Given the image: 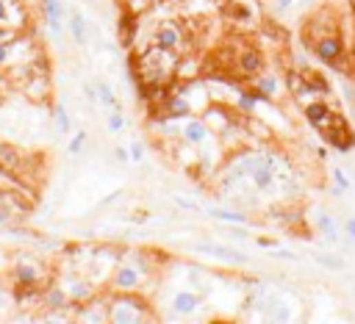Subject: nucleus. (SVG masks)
Returning <instances> with one entry per match:
<instances>
[{"mask_svg": "<svg viewBox=\"0 0 355 324\" xmlns=\"http://www.w3.org/2000/svg\"><path fill=\"white\" fill-rule=\"evenodd\" d=\"M12 277L23 291H42L50 283V269L34 252H17L12 258Z\"/></svg>", "mask_w": 355, "mask_h": 324, "instance_id": "f03ea898", "label": "nucleus"}, {"mask_svg": "<svg viewBox=\"0 0 355 324\" xmlns=\"http://www.w3.org/2000/svg\"><path fill=\"white\" fill-rule=\"evenodd\" d=\"M161 3H172V6H183L186 0H161Z\"/></svg>", "mask_w": 355, "mask_h": 324, "instance_id": "e433bc0d", "label": "nucleus"}, {"mask_svg": "<svg viewBox=\"0 0 355 324\" xmlns=\"http://www.w3.org/2000/svg\"><path fill=\"white\" fill-rule=\"evenodd\" d=\"M253 84L269 97V100H275L280 92H283V84H280V78L277 75H272V73H258L255 78H253Z\"/></svg>", "mask_w": 355, "mask_h": 324, "instance_id": "412c9836", "label": "nucleus"}, {"mask_svg": "<svg viewBox=\"0 0 355 324\" xmlns=\"http://www.w3.org/2000/svg\"><path fill=\"white\" fill-rule=\"evenodd\" d=\"M28 23H31V9L25 6V0H0V25L28 31Z\"/></svg>", "mask_w": 355, "mask_h": 324, "instance_id": "6e6552de", "label": "nucleus"}, {"mask_svg": "<svg viewBox=\"0 0 355 324\" xmlns=\"http://www.w3.org/2000/svg\"><path fill=\"white\" fill-rule=\"evenodd\" d=\"M106 131H108L111 136H117V134L125 131V114H122L119 108H111V111H108V116H106Z\"/></svg>", "mask_w": 355, "mask_h": 324, "instance_id": "a878e982", "label": "nucleus"}, {"mask_svg": "<svg viewBox=\"0 0 355 324\" xmlns=\"http://www.w3.org/2000/svg\"><path fill=\"white\" fill-rule=\"evenodd\" d=\"M31 214V200L25 197V188L0 186V227L20 225Z\"/></svg>", "mask_w": 355, "mask_h": 324, "instance_id": "20e7f679", "label": "nucleus"}, {"mask_svg": "<svg viewBox=\"0 0 355 324\" xmlns=\"http://www.w3.org/2000/svg\"><path fill=\"white\" fill-rule=\"evenodd\" d=\"M311 261L319 264V266H325V269H330V272H344V269H347V261H344V258L328 255V252H311Z\"/></svg>", "mask_w": 355, "mask_h": 324, "instance_id": "5701e85b", "label": "nucleus"}, {"mask_svg": "<svg viewBox=\"0 0 355 324\" xmlns=\"http://www.w3.org/2000/svg\"><path fill=\"white\" fill-rule=\"evenodd\" d=\"M84 95H87L89 103H98V84H87L84 86Z\"/></svg>", "mask_w": 355, "mask_h": 324, "instance_id": "473e14b6", "label": "nucleus"}, {"mask_svg": "<svg viewBox=\"0 0 355 324\" xmlns=\"http://www.w3.org/2000/svg\"><path fill=\"white\" fill-rule=\"evenodd\" d=\"M0 166H3V169H12V172H20V169L25 166V155H23L14 145L0 142Z\"/></svg>", "mask_w": 355, "mask_h": 324, "instance_id": "a211bd4d", "label": "nucleus"}, {"mask_svg": "<svg viewBox=\"0 0 355 324\" xmlns=\"http://www.w3.org/2000/svg\"><path fill=\"white\" fill-rule=\"evenodd\" d=\"M295 6H297V0H272V9H275V14H277V17L289 14Z\"/></svg>", "mask_w": 355, "mask_h": 324, "instance_id": "cd10ccee", "label": "nucleus"}, {"mask_svg": "<svg viewBox=\"0 0 355 324\" xmlns=\"http://www.w3.org/2000/svg\"><path fill=\"white\" fill-rule=\"evenodd\" d=\"M42 17H45V25H47L50 36L56 42H61V36H64V17H67L64 3H61V0H42Z\"/></svg>", "mask_w": 355, "mask_h": 324, "instance_id": "4468645a", "label": "nucleus"}, {"mask_svg": "<svg viewBox=\"0 0 355 324\" xmlns=\"http://www.w3.org/2000/svg\"><path fill=\"white\" fill-rule=\"evenodd\" d=\"M128 153H130V161H133V164L145 161V145H141V142H130V145H128Z\"/></svg>", "mask_w": 355, "mask_h": 324, "instance_id": "c85d7f7f", "label": "nucleus"}, {"mask_svg": "<svg viewBox=\"0 0 355 324\" xmlns=\"http://www.w3.org/2000/svg\"><path fill=\"white\" fill-rule=\"evenodd\" d=\"M211 127L205 125V119L203 116H186V122H183V127H181V139H183V145L186 147H192V150H200L203 145H208L211 142Z\"/></svg>", "mask_w": 355, "mask_h": 324, "instance_id": "9b49d317", "label": "nucleus"}, {"mask_svg": "<svg viewBox=\"0 0 355 324\" xmlns=\"http://www.w3.org/2000/svg\"><path fill=\"white\" fill-rule=\"evenodd\" d=\"M117 31H119V42H122L125 47H130V45H133V39H136V14H133L130 9H125V12L119 14V25H117Z\"/></svg>", "mask_w": 355, "mask_h": 324, "instance_id": "aec40b11", "label": "nucleus"}, {"mask_svg": "<svg viewBox=\"0 0 355 324\" xmlns=\"http://www.w3.org/2000/svg\"><path fill=\"white\" fill-rule=\"evenodd\" d=\"M341 233L347 236V241H352V244H355V216H347V219H344Z\"/></svg>", "mask_w": 355, "mask_h": 324, "instance_id": "2f4dec72", "label": "nucleus"}, {"mask_svg": "<svg viewBox=\"0 0 355 324\" xmlns=\"http://www.w3.org/2000/svg\"><path fill=\"white\" fill-rule=\"evenodd\" d=\"M114 158H117L119 164H128V161H130V153H128V147H114Z\"/></svg>", "mask_w": 355, "mask_h": 324, "instance_id": "72a5a7b5", "label": "nucleus"}, {"mask_svg": "<svg viewBox=\"0 0 355 324\" xmlns=\"http://www.w3.org/2000/svg\"><path fill=\"white\" fill-rule=\"evenodd\" d=\"M53 125H56L58 134H69V131H73V116H69V111H67L64 103H56L53 105Z\"/></svg>", "mask_w": 355, "mask_h": 324, "instance_id": "b1692460", "label": "nucleus"}, {"mask_svg": "<svg viewBox=\"0 0 355 324\" xmlns=\"http://www.w3.org/2000/svg\"><path fill=\"white\" fill-rule=\"evenodd\" d=\"M106 299H108V321L114 324H139L153 319V308L141 297V291H111V297Z\"/></svg>", "mask_w": 355, "mask_h": 324, "instance_id": "f257e3e1", "label": "nucleus"}, {"mask_svg": "<svg viewBox=\"0 0 355 324\" xmlns=\"http://www.w3.org/2000/svg\"><path fill=\"white\" fill-rule=\"evenodd\" d=\"M319 136H322L333 150H339V153H350V150L355 147V134H352L350 122H347L341 114H336V116H333L330 127H328V131H322Z\"/></svg>", "mask_w": 355, "mask_h": 324, "instance_id": "0eeeda50", "label": "nucleus"}, {"mask_svg": "<svg viewBox=\"0 0 355 324\" xmlns=\"http://www.w3.org/2000/svg\"><path fill=\"white\" fill-rule=\"evenodd\" d=\"M314 227H317L328 241H333V244L341 238V225H339L336 216L328 214V211H317V214H314Z\"/></svg>", "mask_w": 355, "mask_h": 324, "instance_id": "f3484780", "label": "nucleus"}, {"mask_svg": "<svg viewBox=\"0 0 355 324\" xmlns=\"http://www.w3.org/2000/svg\"><path fill=\"white\" fill-rule=\"evenodd\" d=\"M67 34L73 36V42L81 45V47L89 42V23L84 17V12L69 9V14H67Z\"/></svg>", "mask_w": 355, "mask_h": 324, "instance_id": "dca6fc26", "label": "nucleus"}, {"mask_svg": "<svg viewBox=\"0 0 355 324\" xmlns=\"http://www.w3.org/2000/svg\"><path fill=\"white\" fill-rule=\"evenodd\" d=\"M208 216H214L220 222H231V225H250V216L244 211H231V208H208Z\"/></svg>", "mask_w": 355, "mask_h": 324, "instance_id": "4be33fe9", "label": "nucleus"}, {"mask_svg": "<svg viewBox=\"0 0 355 324\" xmlns=\"http://www.w3.org/2000/svg\"><path fill=\"white\" fill-rule=\"evenodd\" d=\"M200 116H203V119H205V125L211 127V134L220 136V139H225V136H231V134H242V131H244L242 116H239L231 105H225V103H211Z\"/></svg>", "mask_w": 355, "mask_h": 324, "instance_id": "7ed1b4c3", "label": "nucleus"}, {"mask_svg": "<svg viewBox=\"0 0 355 324\" xmlns=\"http://www.w3.org/2000/svg\"><path fill=\"white\" fill-rule=\"evenodd\" d=\"M264 53L258 50V47H253V45H244V47H239L236 50V61H233V67H236V73L239 75H244V78H255L258 73H264Z\"/></svg>", "mask_w": 355, "mask_h": 324, "instance_id": "f8f14e48", "label": "nucleus"}, {"mask_svg": "<svg viewBox=\"0 0 355 324\" xmlns=\"http://www.w3.org/2000/svg\"><path fill=\"white\" fill-rule=\"evenodd\" d=\"M333 183H336L339 188H344V191L350 188V177H347V172H344L341 166H333Z\"/></svg>", "mask_w": 355, "mask_h": 324, "instance_id": "7c9ffc66", "label": "nucleus"}, {"mask_svg": "<svg viewBox=\"0 0 355 324\" xmlns=\"http://www.w3.org/2000/svg\"><path fill=\"white\" fill-rule=\"evenodd\" d=\"M200 305H203V294L186 291V288L183 291H175L172 299H170V308H172L175 316H192V313L200 310Z\"/></svg>", "mask_w": 355, "mask_h": 324, "instance_id": "2eb2a0df", "label": "nucleus"}, {"mask_svg": "<svg viewBox=\"0 0 355 324\" xmlns=\"http://www.w3.org/2000/svg\"><path fill=\"white\" fill-rule=\"evenodd\" d=\"M192 252H197V255H211V258H217V261L233 264V266L247 264V255H242V252L233 249V247L217 244V241H197V244H192Z\"/></svg>", "mask_w": 355, "mask_h": 324, "instance_id": "9d476101", "label": "nucleus"}, {"mask_svg": "<svg viewBox=\"0 0 355 324\" xmlns=\"http://www.w3.org/2000/svg\"><path fill=\"white\" fill-rule=\"evenodd\" d=\"M269 258H277V261H300V255H295L292 249H275V247H272Z\"/></svg>", "mask_w": 355, "mask_h": 324, "instance_id": "c756f323", "label": "nucleus"}, {"mask_svg": "<svg viewBox=\"0 0 355 324\" xmlns=\"http://www.w3.org/2000/svg\"><path fill=\"white\" fill-rule=\"evenodd\" d=\"M98 103L103 105V108H119V100H117V95H114V89H111V84L108 81H98Z\"/></svg>", "mask_w": 355, "mask_h": 324, "instance_id": "393cba45", "label": "nucleus"}, {"mask_svg": "<svg viewBox=\"0 0 355 324\" xmlns=\"http://www.w3.org/2000/svg\"><path fill=\"white\" fill-rule=\"evenodd\" d=\"M303 116H306V122L314 127L317 134H322V131H328V127H330V122H333L336 111L330 108V103H325V100L314 97L311 103H306V105H303Z\"/></svg>", "mask_w": 355, "mask_h": 324, "instance_id": "ddd939ff", "label": "nucleus"}, {"mask_svg": "<svg viewBox=\"0 0 355 324\" xmlns=\"http://www.w3.org/2000/svg\"><path fill=\"white\" fill-rule=\"evenodd\" d=\"M175 205H181V208H186V211H194V203L186 200V197H175Z\"/></svg>", "mask_w": 355, "mask_h": 324, "instance_id": "f704fd0d", "label": "nucleus"}, {"mask_svg": "<svg viewBox=\"0 0 355 324\" xmlns=\"http://www.w3.org/2000/svg\"><path fill=\"white\" fill-rule=\"evenodd\" d=\"M297 3H300L303 9H314V6L319 3V0H297Z\"/></svg>", "mask_w": 355, "mask_h": 324, "instance_id": "c9c22d12", "label": "nucleus"}, {"mask_svg": "<svg viewBox=\"0 0 355 324\" xmlns=\"http://www.w3.org/2000/svg\"><path fill=\"white\" fill-rule=\"evenodd\" d=\"M303 78H306V86H308V92H311L314 97H328V95H333V86H330V81H328L322 73H317V70H303Z\"/></svg>", "mask_w": 355, "mask_h": 324, "instance_id": "6ab92c4d", "label": "nucleus"}, {"mask_svg": "<svg viewBox=\"0 0 355 324\" xmlns=\"http://www.w3.org/2000/svg\"><path fill=\"white\" fill-rule=\"evenodd\" d=\"M186 39H189V28L183 20H161L150 34L153 45H159L164 50H175V53L186 50Z\"/></svg>", "mask_w": 355, "mask_h": 324, "instance_id": "423d86ee", "label": "nucleus"}, {"mask_svg": "<svg viewBox=\"0 0 355 324\" xmlns=\"http://www.w3.org/2000/svg\"><path fill=\"white\" fill-rule=\"evenodd\" d=\"M308 50L314 53V58H317L319 64H325V67H333V70H341V73L347 70V67H344L347 53H344L341 31H333V34H325V36L314 39V42L308 45Z\"/></svg>", "mask_w": 355, "mask_h": 324, "instance_id": "39448f33", "label": "nucleus"}, {"mask_svg": "<svg viewBox=\"0 0 355 324\" xmlns=\"http://www.w3.org/2000/svg\"><path fill=\"white\" fill-rule=\"evenodd\" d=\"M350 58H352V70H355V45H352V55Z\"/></svg>", "mask_w": 355, "mask_h": 324, "instance_id": "4c0bfd02", "label": "nucleus"}, {"mask_svg": "<svg viewBox=\"0 0 355 324\" xmlns=\"http://www.w3.org/2000/svg\"><path fill=\"white\" fill-rule=\"evenodd\" d=\"M350 6H352V12H355V0H350Z\"/></svg>", "mask_w": 355, "mask_h": 324, "instance_id": "58836bf2", "label": "nucleus"}, {"mask_svg": "<svg viewBox=\"0 0 355 324\" xmlns=\"http://www.w3.org/2000/svg\"><path fill=\"white\" fill-rule=\"evenodd\" d=\"M20 92L28 97V100H34V103H45V100H50V70H47V61H42L39 67H36V73L20 86Z\"/></svg>", "mask_w": 355, "mask_h": 324, "instance_id": "1a4fd4ad", "label": "nucleus"}, {"mask_svg": "<svg viewBox=\"0 0 355 324\" xmlns=\"http://www.w3.org/2000/svg\"><path fill=\"white\" fill-rule=\"evenodd\" d=\"M87 139H89V134H87V131H78L73 139H69L67 153H69V155H81V153H84V147H87Z\"/></svg>", "mask_w": 355, "mask_h": 324, "instance_id": "bb28decb", "label": "nucleus"}]
</instances>
